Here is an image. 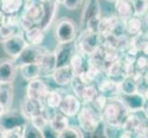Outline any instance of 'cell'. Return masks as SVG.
<instances>
[{"label":"cell","mask_w":148,"mask_h":138,"mask_svg":"<svg viewBox=\"0 0 148 138\" xmlns=\"http://www.w3.org/2000/svg\"><path fill=\"white\" fill-rule=\"evenodd\" d=\"M55 1H56V3H57V4H63L64 0H55Z\"/></svg>","instance_id":"cell-46"},{"label":"cell","mask_w":148,"mask_h":138,"mask_svg":"<svg viewBox=\"0 0 148 138\" xmlns=\"http://www.w3.org/2000/svg\"><path fill=\"white\" fill-rule=\"evenodd\" d=\"M0 89H1V87H0Z\"/></svg>","instance_id":"cell-49"},{"label":"cell","mask_w":148,"mask_h":138,"mask_svg":"<svg viewBox=\"0 0 148 138\" xmlns=\"http://www.w3.org/2000/svg\"><path fill=\"white\" fill-rule=\"evenodd\" d=\"M107 97H105L104 95H102L101 93H99L96 96V98L90 102V103H88V104H90L92 107H94V108L99 111H102V110H103L104 106L106 104V101H107Z\"/></svg>","instance_id":"cell-39"},{"label":"cell","mask_w":148,"mask_h":138,"mask_svg":"<svg viewBox=\"0 0 148 138\" xmlns=\"http://www.w3.org/2000/svg\"><path fill=\"white\" fill-rule=\"evenodd\" d=\"M99 94V90L97 86L95 85V83H90L86 86V88L84 89V93H83V97H82V100L84 104H88L90 103L92 101L96 96Z\"/></svg>","instance_id":"cell-33"},{"label":"cell","mask_w":148,"mask_h":138,"mask_svg":"<svg viewBox=\"0 0 148 138\" xmlns=\"http://www.w3.org/2000/svg\"><path fill=\"white\" fill-rule=\"evenodd\" d=\"M45 36V32L38 26H32L30 29L25 32L27 43L33 45H40L43 43Z\"/></svg>","instance_id":"cell-26"},{"label":"cell","mask_w":148,"mask_h":138,"mask_svg":"<svg viewBox=\"0 0 148 138\" xmlns=\"http://www.w3.org/2000/svg\"><path fill=\"white\" fill-rule=\"evenodd\" d=\"M5 112H6V108H5L2 102H0V119H1V117L4 115Z\"/></svg>","instance_id":"cell-44"},{"label":"cell","mask_w":148,"mask_h":138,"mask_svg":"<svg viewBox=\"0 0 148 138\" xmlns=\"http://www.w3.org/2000/svg\"><path fill=\"white\" fill-rule=\"evenodd\" d=\"M0 102H2L3 105L6 108V111L10 109L13 100V87L11 84L0 85Z\"/></svg>","instance_id":"cell-29"},{"label":"cell","mask_w":148,"mask_h":138,"mask_svg":"<svg viewBox=\"0 0 148 138\" xmlns=\"http://www.w3.org/2000/svg\"><path fill=\"white\" fill-rule=\"evenodd\" d=\"M20 75L26 81H30L35 78H39L40 76V67L39 63L26 64L19 65L18 67Z\"/></svg>","instance_id":"cell-24"},{"label":"cell","mask_w":148,"mask_h":138,"mask_svg":"<svg viewBox=\"0 0 148 138\" xmlns=\"http://www.w3.org/2000/svg\"><path fill=\"white\" fill-rule=\"evenodd\" d=\"M119 18L116 15H108V16H102L101 15L99 28V33L100 34V36L103 38L111 34Z\"/></svg>","instance_id":"cell-22"},{"label":"cell","mask_w":148,"mask_h":138,"mask_svg":"<svg viewBox=\"0 0 148 138\" xmlns=\"http://www.w3.org/2000/svg\"><path fill=\"white\" fill-rule=\"evenodd\" d=\"M143 26L144 23L141 17L135 16V15H132V17L125 20V32L131 36H134L141 32L143 30Z\"/></svg>","instance_id":"cell-27"},{"label":"cell","mask_w":148,"mask_h":138,"mask_svg":"<svg viewBox=\"0 0 148 138\" xmlns=\"http://www.w3.org/2000/svg\"><path fill=\"white\" fill-rule=\"evenodd\" d=\"M48 125L51 129L58 135L69 125L68 117L63 114L62 112H55L50 118Z\"/></svg>","instance_id":"cell-25"},{"label":"cell","mask_w":148,"mask_h":138,"mask_svg":"<svg viewBox=\"0 0 148 138\" xmlns=\"http://www.w3.org/2000/svg\"><path fill=\"white\" fill-rule=\"evenodd\" d=\"M70 85H71V87H72V89L74 90V94L80 100H82L84 89H85L86 86L88 84H86L78 76H74V78H73L72 81H71Z\"/></svg>","instance_id":"cell-34"},{"label":"cell","mask_w":148,"mask_h":138,"mask_svg":"<svg viewBox=\"0 0 148 138\" xmlns=\"http://www.w3.org/2000/svg\"><path fill=\"white\" fill-rule=\"evenodd\" d=\"M75 46L70 43L58 44L57 48L54 51L55 60H56V68L60 66L69 65L70 59L75 54Z\"/></svg>","instance_id":"cell-15"},{"label":"cell","mask_w":148,"mask_h":138,"mask_svg":"<svg viewBox=\"0 0 148 138\" xmlns=\"http://www.w3.org/2000/svg\"><path fill=\"white\" fill-rule=\"evenodd\" d=\"M0 10L6 15L18 13L23 7V0H0Z\"/></svg>","instance_id":"cell-28"},{"label":"cell","mask_w":148,"mask_h":138,"mask_svg":"<svg viewBox=\"0 0 148 138\" xmlns=\"http://www.w3.org/2000/svg\"><path fill=\"white\" fill-rule=\"evenodd\" d=\"M134 15L138 17L145 16L147 11V0H132Z\"/></svg>","instance_id":"cell-38"},{"label":"cell","mask_w":148,"mask_h":138,"mask_svg":"<svg viewBox=\"0 0 148 138\" xmlns=\"http://www.w3.org/2000/svg\"><path fill=\"white\" fill-rule=\"evenodd\" d=\"M130 1H132V0H130Z\"/></svg>","instance_id":"cell-50"},{"label":"cell","mask_w":148,"mask_h":138,"mask_svg":"<svg viewBox=\"0 0 148 138\" xmlns=\"http://www.w3.org/2000/svg\"><path fill=\"white\" fill-rule=\"evenodd\" d=\"M21 14L26 17L29 20H30L33 24H40L43 16L42 3L38 1V0H35L29 6L23 8V11Z\"/></svg>","instance_id":"cell-18"},{"label":"cell","mask_w":148,"mask_h":138,"mask_svg":"<svg viewBox=\"0 0 148 138\" xmlns=\"http://www.w3.org/2000/svg\"><path fill=\"white\" fill-rule=\"evenodd\" d=\"M102 43V37L99 33L89 32L88 30H84L75 43V51L84 57L93 53L96 49H98Z\"/></svg>","instance_id":"cell-3"},{"label":"cell","mask_w":148,"mask_h":138,"mask_svg":"<svg viewBox=\"0 0 148 138\" xmlns=\"http://www.w3.org/2000/svg\"><path fill=\"white\" fill-rule=\"evenodd\" d=\"M79 128L88 134H94L102 124L101 112L97 111L90 104H83L77 112Z\"/></svg>","instance_id":"cell-2"},{"label":"cell","mask_w":148,"mask_h":138,"mask_svg":"<svg viewBox=\"0 0 148 138\" xmlns=\"http://www.w3.org/2000/svg\"><path fill=\"white\" fill-rule=\"evenodd\" d=\"M84 134L79 127L68 125L66 128L57 135L58 138H82Z\"/></svg>","instance_id":"cell-32"},{"label":"cell","mask_w":148,"mask_h":138,"mask_svg":"<svg viewBox=\"0 0 148 138\" xmlns=\"http://www.w3.org/2000/svg\"><path fill=\"white\" fill-rule=\"evenodd\" d=\"M43 6V16L40 20V28H42L44 32H47L50 26L52 25L53 19L56 17V13H57L58 9V4L56 3L55 0H45L42 2Z\"/></svg>","instance_id":"cell-10"},{"label":"cell","mask_w":148,"mask_h":138,"mask_svg":"<svg viewBox=\"0 0 148 138\" xmlns=\"http://www.w3.org/2000/svg\"><path fill=\"white\" fill-rule=\"evenodd\" d=\"M28 124V122H27ZM27 124H21L6 130V138H24Z\"/></svg>","instance_id":"cell-35"},{"label":"cell","mask_w":148,"mask_h":138,"mask_svg":"<svg viewBox=\"0 0 148 138\" xmlns=\"http://www.w3.org/2000/svg\"><path fill=\"white\" fill-rule=\"evenodd\" d=\"M51 78H53V82L56 85L60 87H65L70 85L74 78V73L71 66L69 65H66L55 68Z\"/></svg>","instance_id":"cell-16"},{"label":"cell","mask_w":148,"mask_h":138,"mask_svg":"<svg viewBox=\"0 0 148 138\" xmlns=\"http://www.w3.org/2000/svg\"><path fill=\"white\" fill-rule=\"evenodd\" d=\"M82 102L75 94H66L63 97V100L59 106V111L67 117L76 116L79 111Z\"/></svg>","instance_id":"cell-9"},{"label":"cell","mask_w":148,"mask_h":138,"mask_svg":"<svg viewBox=\"0 0 148 138\" xmlns=\"http://www.w3.org/2000/svg\"><path fill=\"white\" fill-rule=\"evenodd\" d=\"M44 107H45L44 102L26 97L21 104L20 112L29 121L32 117L42 113Z\"/></svg>","instance_id":"cell-12"},{"label":"cell","mask_w":148,"mask_h":138,"mask_svg":"<svg viewBox=\"0 0 148 138\" xmlns=\"http://www.w3.org/2000/svg\"><path fill=\"white\" fill-rule=\"evenodd\" d=\"M107 1L110 2V3H114V2L116 1V0H107Z\"/></svg>","instance_id":"cell-47"},{"label":"cell","mask_w":148,"mask_h":138,"mask_svg":"<svg viewBox=\"0 0 148 138\" xmlns=\"http://www.w3.org/2000/svg\"><path fill=\"white\" fill-rule=\"evenodd\" d=\"M147 134H148V127H147V119H145L141 122V124L138 127V129L136 131L135 134V137H147Z\"/></svg>","instance_id":"cell-41"},{"label":"cell","mask_w":148,"mask_h":138,"mask_svg":"<svg viewBox=\"0 0 148 138\" xmlns=\"http://www.w3.org/2000/svg\"><path fill=\"white\" fill-rule=\"evenodd\" d=\"M28 122L29 121L21 114V112L18 113L16 111H11L9 109L5 112L4 115L1 117V119H0V125H2L5 130H7L18 124H27Z\"/></svg>","instance_id":"cell-17"},{"label":"cell","mask_w":148,"mask_h":138,"mask_svg":"<svg viewBox=\"0 0 148 138\" xmlns=\"http://www.w3.org/2000/svg\"><path fill=\"white\" fill-rule=\"evenodd\" d=\"M0 138H6V130L2 125H0Z\"/></svg>","instance_id":"cell-45"},{"label":"cell","mask_w":148,"mask_h":138,"mask_svg":"<svg viewBox=\"0 0 148 138\" xmlns=\"http://www.w3.org/2000/svg\"><path fill=\"white\" fill-rule=\"evenodd\" d=\"M47 49L44 48L42 44L40 45H33L29 44L23 49V51L19 54L17 58L13 59L15 65L18 67L19 65H26V64H33L39 63L42 59V55L47 52Z\"/></svg>","instance_id":"cell-5"},{"label":"cell","mask_w":148,"mask_h":138,"mask_svg":"<svg viewBox=\"0 0 148 138\" xmlns=\"http://www.w3.org/2000/svg\"><path fill=\"white\" fill-rule=\"evenodd\" d=\"M5 21H6V14L0 10V28L5 24Z\"/></svg>","instance_id":"cell-43"},{"label":"cell","mask_w":148,"mask_h":138,"mask_svg":"<svg viewBox=\"0 0 148 138\" xmlns=\"http://www.w3.org/2000/svg\"><path fill=\"white\" fill-rule=\"evenodd\" d=\"M0 6H1V2H0Z\"/></svg>","instance_id":"cell-48"},{"label":"cell","mask_w":148,"mask_h":138,"mask_svg":"<svg viewBox=\"0 0 148 138\" xmlns=\"http://www.w3.org/2000/svg\"><path fill=\"white\" fill-rule=\"evenodd\" d=\"M82 1L83 0H64L63 4L66 9L75 10L80 7V5L82 4Z\"/></svg>","instance_id":"cell-42"},{"label":"cell","mask_w":148,"mask_h":138,"mask_svg":"<svg viewBox=\"0 0 148 138\" xmlns=\"http://www.w3.org/2000/svg\"><path fill=\"white\" fill-rule=\"evenodd\" d=\"M17 33H22V30L19 27L13 26L8 23H5L3 26L0 28V38L5 40L7 38L11 37L12 35Z\"/></svg>","instance_id":"cell-37"},{"label":"cell","mask_w":148,"mask_h":138,"mask_svg":"<svg viewBox=\"0 0 148 138\" xmlns=\"http://www.w3.org/2000/svg\"><path fill=\"white\" fill-rule=\"evenodd\" d=\"M122 99H123L125 104L128 107L130 112H136L140 111H144V107L147 102V97H145L139 93L129 96L123 95Z\"/></svg>","instance_id":"cell-21"},{"label":"cell","mask_w":148,"mask_h":138,"mask_svg":"<svg viewBox=\"0 0 148 138\" xmlns=\"http://www.w3.org/2000/svg\"><path fill=\"white\" fill-rule=\"evenodd\" d=\"M49 91L50 88L44 81L40 79V78H35L29 81L26 89V97L44 102Z\"/></svg>","instance_id":"cell-7"},{"label":"cell","mask_w":148,"mask_h":138,"mask_svg":"<svg viewBox=\"0 0 148 138\" xmlns=\"http://www.w3.org/2000/svg\"><path fill=\"white\" fill-rule=\"evenodd\" d=\"M97 83H98L97 88H98L99 92L107 97V98L119 96L121 94L120 83L113 79L105 76L104 78H99Z\"/></svg>","instance_id":"cell-13"},{"label":"cell","mask_w":148,"mask_h":138,"mask_svg":"<svg viewBox=\"0 0 148 138\" xmlns=\"http://www.w3.org/2000/svg\"><path fill=\"white\" fill-rule=\"evenodd\" d=\"M146 75V74H145ZM142 74L134 72L132 76H127L120 82L121 93L124 96L134 95L137 93V80L141 78Z\"/></svg>","instance_id":"cell-19"},{"label":"cell","mask_w":148,"mask_h":138,"mask_svg":"<svg viewBox=\"0 0 148 138\" xmlns=\"http://www.w3.org/2000/svg\"><path fill=\"white\" fill-rule=\"evenodd\" d=\"M147 65H148L147 55L143 54L139 56H136L134 62V72L142 75L147 74Z\"/></svg>","instance_id":"cell-36"},{"label":"cell","mask_w":148,"mask_h":138,"mask_svg":"<svg viewBox=\"0 0 148 138\" xmlns=\"http://www.w3.org/2000/svg\"><path fill=\"white\" fill-rule=\"evenodd\" d=\"M147 33L142 30L138 34L132 36L130 39L129 47L125 53L132 55H137L139 53H143L147 55Z\"/></svg>","instance_id":"cell-11"},{"label":"cell","mask_w":148,"mask_h":138,"mask_svg":"<svg viewBox=\"0 0 148 138\" xmlns=\"http://www.w3.org/2000/svg\"><path fill=\"white\" fill-rule=\"evenodd\" d=\"M101 15V6L99 0H86L81 13L80 24L85 29L86 22L92 18Z\"/></svg>","instance_id":"cell-14"},{"label":"cell","mask_w":148,"mask_h":138,"mask_svg":"<svg viewBox=\"0 0 148 138\" xmlns=\"http://www.w3.org/2000/svg\"><path fill=\"white\" fill-rule=\"evenodd\" d=\"M78 28L72 19L64 17L60 19L54 28V37L58 44L73 43L76 39Z\"/></svg>","instance_id":"cell-4"},{"label":"cell","mask_w":148,"mask_h":138,"mask_svg":"<svg viewBox=\"0 0 148 138\" xmlns=\"http://www.w3.org/2000/svg\"><path fill=\"white\" fill-rule=\"evenodd\" d=\"M28 45L23 33H17L3 40V50L11 59L17 58L23 49Z\"/></svg>","instance_id":"cell-6"},{"label":"cell","mask_w":148,"mask_h":138,"mask_svg":"<svg viewBox=\"0 0 148 138\" xmlns=\"http://www.w3.org/2000/svg\"><path fill=\"white\" fill-rule=\"evenodd\" d=\"M116 16L121 19L126 20L134 15V8L130 0H116L114 2Z\"/></svg>","instance_id":"cell-23"},{"label":"cell","mask_w":148,"mask_h":138,"mask_svg":"<svg viewBox=\"0 0 148 138\" xmlns=\"http://www.w3.org/2000/svg\"><path fill=\"white\" fill-rule=\"evenodd\" d=\"M85 58L83 55H81L77 53H75L73 54V56L70 59L69 65L71 66V68L73 70L74 76H78L81 73H83L86 68L88 64H85Z\"/></svg>","instance_id":"cell-30"},{"label":"cell","mask_w":148,"mask_h":138,"mask_svg":"<svg viewBox=\"0 0 148 138\" xmlns=\"http://www.w3.org/2000/svg\"><path fill=\"white\" fill-rule=\"evenodd\" d=\"M24 138H44L42 132L36 129L30 124H27Z\"/></svg>","instance_id":"cell-40"},{"label":"cell","mask_w":148,"mask_h":138,"mask_svg":"<svg viewBox=\"0 0 148 138\" xmlns=\"http://www.w3.org/2000/svg\"><path fill=\"white\" fill-rule=\"evenodd\" d=\"M129 113L128 107L120 95L111 97L107 99L106 104L101 111L102 122L112 126L121 127L122 122Z\"/></svg>","instance_id":"cell-1"},{"label":"cell","mask_w":148,"mask_h":138,"mask_svg":"<svg viewBox=\"0 0 148 138\" xmlns=\"http://www.w3.org/2000/svg\"><path fill=\"white\" fill-rule=\"evenodd\" d=\"M40 67V76H51L56 68V60L54 52L47 51L39 62Z\"/></svg>","instance_id":"cell-20"},{"label":"cell","mask_w":148,"mask_h":138,"mask_svg":"<svg viewBox=\"0 0 148 138\" xmlns=\"http://www.w3.org/2000/svg\"><path fill=\"white\" fill-rule=\"evenodd\" d=\"M63 97L64 95L61 93L59 89H50L46 98L44 100V104L51 109L56 110L59 108L61 102H62Z\"/></svg>","instance_id":"cell-31"},{"label":"cell","mask_w":148,"mask_h":138,"mask_svg":"<svg viewBox=\"0 0 148 138\" xmlns=\"http://www.w3.org/2000/svg\"><path fill=\"white\" fill-rule=\"evenodd\" d=\"M18 67L13 59H0V85L11 84L17 78Z\"/></svg>","instance_id":"cell-8"}]
</instances>
